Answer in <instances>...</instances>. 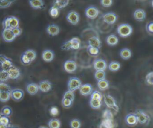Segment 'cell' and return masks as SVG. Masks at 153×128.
Returning a JSON list of instances; mask_svg holds the SVG:
<instances>
[{
	"instance_id": "6da1fadb",
	"label": "cell",
	"mask_w": 153,
	"mask_h": 128,
	"mask_svg": "<svg viewBox=\"0 0 153 128\" xmlns=\"http://www.w3.org/2000/svg\"><path fill=\"white\" fill-rule=\"evenodd\" d=\"M132 32V27L127 23L121 24L117 28V33L118 35L122 38H127L129 36Z\"/></svg>"
},
{
	"instance_id": "7a4b0ae2",
	"label": "cell",
	"mask_w": 153,
	"mask_h": 128,
	"mask_svg": "<svg viewBox=\"0 0 153 128\" xmlns=\"http://www.w3.org/2000/svg\"><path fill=\"white\" fill-rule=\"evenodd\" d=\"M2 25L4 29L9 28L12 29L15 28H17L19 26V19L14 16H10L5 18L2 22Z\"/></svg>"
},
{
	"instance_id": "3957f363",
	"label": "cell",
	"mask_w": 153,
	"mask_h": 128,
	"mask_svg": "<svg viewBox=\"0 0 153 128\" xmlns=\"http://www.w3.org/2000/svg\"><path fill=\"white\" fill-rule=\"evenodd\" d=\"M82 83L79 78L75 77H71L68 82V90L74 92L75 90L79 89Z\"/></svg>"
},
{
	"instance_id": "277c9868",
	"label": "cell",
	"mask_w": 153,
	"mask_h": 128,
	"mask_svg": "<svg viewBox=\"0 0 153 128\" xmlns=\"http://www.w3.org/2000/svg\"><path fill=\"white\" fill-rule=\"evenodd\" d=\"M103 21L108 25H114L118 19L117 15L113 12H109L102 16Z\"/></svg>"
},
{
	"instance_id": "5b68a950",
	"label": "cell",
	"mask_w": 153,
	"mask_h": 128,
	"mask_svg": "<svg viewBox=\"0 0 153 128\" xmlns=\"http://www.w3.org/2000/svg\"><path fill=\"white\" fill-rule=\"evenodd\" d=\"M104 102L106 105L109 108L114 109H116L117 111L118 109V107L117 106L115 99L110 95L106 94L104 95Z\"/></svg>"
},
{
	"instance_id": "8992f818",
	"label": "cell",
	"mask_w": 153,
	"mask_h": 128,
	"mask_svg": "<svg viewBox=\"0 0 153 128\" xmlns=\"http://www.w3.org/2000/svg\"><path fill=\"white\" fill-rule=\"evenodd\" d=\"M63 68L66 72L70 74L73 73L75 72L77 69L76 62L72 60H66L63 64Z\"/></svg>"
},
{
	"instance_id": "52a82bcc",
	"label": "cell",
	"mask_w": 153,
	"mask_h": 128,
	"mask_svg": "<svg viewBox=\"0 0 153 128\" xmlns=\"http://www.w3.org/2000/svg\"><path fill=\"white\" fill-rule=\"evenodd\" d=\"M66 20L73 25H76L79 21V15L75 11H70L66 16Z\"/></svg>"
},
{
	"instance_id": "ba28073f",
	"label": "cell",
	"mask_w": 153,
	"mask_h": 128,
	"mask_svg": "<svg viewBox=\"0 0 153 128\" xmlns=\"http://www.w3.org/2000/svg\"><path fill=\"white\" fill-rule=\"evenodd\" d=\"M85 14L88 19H94L98 16L99 10L94 6H90L85 9Z\"/></svg>"
},
{
	"instance_id": "9c48e42d",
	"label": "cell",
	"mask_w": 153,
	"mask_h": 128,
	"mask_svg": "<svg viewBox=\"0 0 153 128\" xmlns=\"http://www.w3.org/2000/svg\"><path fill=\"white\" fill-rule=\"evenodd\" d=\"M11 97L16 102L20 101L24 97V92L20 89H14L10 91Z\"/></svg>"
},
{
	"instance_id": "30bf717a",
	"label": "cell",
	"mask_w": 153,
	"mask_h": 128,
	"mask_svg": "<svg viewBox=\"0 0 153 128\" xmlns=\"http://www.w3.org/2000/svg\"><path fill=\"white\" fill-rule=\"evenodd\" d=\"M39 90L44 93L50 92L52 89V83L48 80H42L38 83Z\"/></svg>"
},
{
	"instance_id": "8fae6325",
	"label": "cell",
	"mask_w": 153,
	"mask_h": 128,
	"mask_svg": "<svg viewBox=\"0 0 153 128\" xmlns=\"http://www.w3.org/2000/svg\"><path fill=\"white\" fill-rule=\"evenodd\" d=\"M0 63L1 64L2 70L8 71V69L13 66L11 60L4 55H0Z\"/></svg>"
},
{
	"instance_id": "7c38bea8",
	"label": "cell",
	"mask_w": 153,
	"mask_h": 128,
	"mask_svg": "<svg viewBox=\"0 0 153 128\" xmlns=\"http://www.w3.org/2000/svg\"><path fill=\"white\" fill-rule=\"evenodd\" d=\"M93 67L96 71H105L107 68V63L105 60L97 59L94 61Z\"/></svg>"
},
{
	"instance_id": "4fadbf2b",
	"label": "cell",
	"mask_w": 153,
	"mask_h": 128,
	"mask_svg": "<svg viewBox=\"0 0 153 128\" xmlns=\"http://www.w3.org/2000/svg\"><path fill=\"white\" fill-rule=\"evenodd\" d=\"M79 93L82 96H88L91 95L93 92V87L90 84H82L79 89Z\"/></svg>"
},
{
	"instance_id": "5bb4252c",
	"label": "cell",
	"mask_w": 153,
	"mask_h": 128,
	"mask_svg": "<svg viewBox=\"0 0 153 128\" xmlns=\"http://www.w3.org/2000/svg\"><path fill=\"white\" fill-rule=\"evenodd\" d=\"M125 122L129 126H134L138 123L137 117L135 114L130 113L127 114L125 117Z\"/></svg>"
},
{
	"instance_id": "9a60e30c",
	"label": "cell",
	"mask_w": 153,
	"mask_h": 128,
	"mask_svg": "<svg viewBox=\"0 0 153 128\" xmlns=\"http://www.w3.org/2000/svg\"><path fill=\"white\" fill-rule=\"evenodd\" d=\"M2 38L6 42H11L16 38V36L13 33L11 29L6 28L4 29L2 32Z\"/></svg>"
},
{
	"instance_id": "2e32d148",
	"label": "cell",
	"mask_w": 153,
	"mask_h": 128,
	"mask_svg": "<svg viewBox=\"0 0 153 128\" xmlns=\"http://www.w3.org/2000/svg\"><path fill=\"white\" fill-rule=\"evenodd\" d=\"M134 114L136 115L137 122L140 124H143L148 122V116L142 110L139 109Z\"/></svg>"
},
{
	"instance_id": "e0dca14e",
	"label": "cell",
	"mask_w": 153,
	"mask_h": 128,
	"mask_svg": "<svg viewBox=\"0 0 153 128\" xmlns=\"http://www.w3.org/2000/svg\"><path fill=\"white\" fill-rule=\"evenodd\" d=\"M54 57V53L53 50L46 49L42 53V59L46 62H51Z\"/></svg>"
},
{
	"instance_id": "ac0fdd59",
	"label": "cell",
	"mask_w": 153,
	"mask_h": 128,
	"mask_svg": "<svg viewBox=\"0 0 153 128\" xmlns=\"http://www.w3.org/2000/svg\"><path fill=\"white\" fill-rule=\"evenodd\" d=\"M88 45L96 47L98 48H100L102 47V42L99 38V36L93 35L90 36L88 39Z\"/></svg>"
},
{
	"instance_id": "d6986e66",
	"label": "cell",
	"mask_w": 153,
	"mask_h": 128,
	"mask_svg": "<svg viewBox=\"0 0 153 128\" xmlns=\"http://www.w3.org/2000/svg\"><path fill=\"white\" fill-rule=\"evenodd\" d=\"M47 33L50 36H56L60 32V28L59 26L56 24H50L46 29Z\"/></svg>"
},
{
	"instance_id": "ffe728a7",
	"label": "cell",
	"mask_w": 153,
	"mask_h": 128,
	"mask_svg": "<svg viewBox=\"0 0 153 128\" xmlns=\"http://www.w3.org/2000/svg\"><path fill=\"white\" fill-rule=\"evenodd\" d=\"M7 72L8 74L9 78L11 79H17L20 75V71L19 69L13 65L8 69Z\"/></svg>"
},
{
	"instance_id": "44dd1931",
	"label": "cell",
	"mask_w": 153,
	"mask_h": 128,
	"mask_svg": "<svg viewBox=\"0 0 153 128\" xmlns=\"http://www.w3.org/2000/svg\"><path fill=\"white\" fill-rule=\"evenodd\" d=\"M133 16L135 20L138 22H143L146 18V13L142 9H137L133 13Z\"/></svg>"
},
{
	"instance_id": "7402d4cb",
	"label": "cell",
	"mask_w": 153,
	"mask_h": 128,
	"mask_svg": "<svg viewBox=\"0 0 153 128\" xmlns=\"http://www.w3.org/2000/svg\"><path fill=\"white\" fill-rule=\"evenodd\" d=\"M39 90L38 85L34 83H29L26 86V91L30 95H36Z\"/></svg>"
},
{
	"instance_id": "603a6c76",
	"label": "cell",
	"mask_w": 153,
	"mask_h": 128,
	"mask_svg": "<svg viewBox=\"0 0 153 128\" xmlns=\"http://www.w3.org/2000/svg\"><path fill=\"white\" fill-rule=\"evenodd\" d=\"M30 5L33 9H43L45 7L42 0H29Z\"/></svg>"
},
{
	"instance_id": "cb8c5ba5",
	"label": "cell",
	"mask_w": 153,
	"mask_h": 128,
	"mask_svg": "<svg viewBox=\"0 0 153 128\" xmlns=\"http://www.w3.org/2000/svg\"><path fill=\"white\" fill-rule=\"evenodd\" d=\"M106 43L110 46H115L118 43V38L114 35L111 34L106 37Z\"/></svg>"
},
{
	"instance_id": "d4e9b609",
	"label": "cell",
	"mask_w": 153,
	"mask_h": 128,
	"mask_svg": "<svg viewBox=\"0 0 153 128\" xmlns=\"http://www.w3.org/2000/svg\"><path fill=\"white\" fill-rule=\"evenodd\" d=\"M131 54H132V53H131V50L127 48H123L120 51V55L121 57L124 60L129 59L131 57Z\"/></svg>"
},
{
	"instance_id": "484cf974",
	"label": "cell",
	"mask_w": 153,
	"mask_h": 128,
	"mask_svg": "<svg viewBox=\"0 0 153 128\" xmlns=\"http://www.w3.org/2000/svg\"><path fill=\"white\" fill-rule=\"evenodd\" d=\"M71 49L78 50L81 47V40L77 37H74L71 39Z\"/></svg>"
},
{
	"instance_id": "4316f807",
	"label": "cell",
	"mask_w": 153,
	"mask_h": 128,
	"mask_svg": "<svg viewBox=\"0 0 153 128\" xmlns=\"http://www.w3.org/2000/svg\"><path fill=\"white\" fill-rule=\"evenodd\" d=\"M97 86L100 90L104 91L109 88V83L107 80L103 79L97 81Z\"/></svg>"
},
{
	"instance_id": "83f0119b",
	"label": "cell",
	"mask_w": 153,
	"mask_h": 128,
	"mask_svg": "<svg viewBox=\"0 0 153 128\" xmlns=\"http://www.w3.org/2000/svg\"><path fill=\"white\" fill-rule=\"evenodd\" d=\"M114 127L113 121L111 119L104 118L99 126V128H112Z\"/></svg>"
},
{
	"instance_id": "f1b7e54d",
	"label": "cell",
	"mask_w": 153,
	"mask_h": 128,
	"mask_svg": "<svg viewBox=\"0 0 153 128\" xmlns=\"http://www.w3.org/2000/svg\"><path fill=\"white\" fill-rule=\"evenodd\" d=\"M69 3V0H55L53 5L59 9L66 7Z\"/></svg>"
},
{
	"instance_id": "f546056e",
	"label": "cell",
	"mask_w": 153,
	"mask_h": 128,
	"mask_svg": "<svg viewBox=\"0 0 153 128\" xmlns=\"http://www.w3.org/2000/svg\"><path fill=\"white\" fill-rule=\"evenodd\" d=\"M87 51L88 54L90 56H93V57L97 56L100 53L99 48H96V47H91V46H90V45L87 46Z\"/></svg>"
},
{
	"instance_id": "4dcf8cb0",
	"label": "cell",
	"mask_w": 153,
	"mask_h": 128,
	"mask_svg": "<svg viewBox=\"0 0 153 128\" xmlns=\"http://www.w3.org/2000/svg\"><path fill=\"white\" fill-rule=\"evenodd\" d=\"M90 106L94 109H98L102 106V100L99 99H90Z\"/></svg>"
},
{
	"instance_id": "1f68e13d",
	"label": "cell",
	"mask_w": 153,
	"mask_h": 128,
	"mask_svg": "<svg viewBox=\"0 0 153 128\" xmlns=\"http://www.w3.org/2000/svg\"><path fill=\"white\" fill-rule=\"evenodd\" d=\"M11 97L10 92L2 91L0 92V101L2 102H6L9 100Z\"/></svg>"
},
{
	"instance_id": "d6a6232c",
	"label": "cell",
	"mask_w": 153,
	"mask_h": 128,
	"mask_svg": "<svg viewBox=\"0 0 153 128\" xmlns=\"http://www.w3.org/2000/svg\"><path fill=\"white\" fill-rule=\"evenodd\" d=\"M48 125L49 128H60L61 123L60 120L57 118H52L48 121Z\"/></svg>"
},
{
	"instance_id": "836d02e7",
	"label": "cell",
	"mask_w": 153,
	"mask_h": 128,
	"mask_svg": "<svg viewBox=\"0 0 153 128\" xmlns=\"http://www.w3.org/2000/svg\"><path fill=\"white\" fill-rule=\"evenodd\" d=\"M121 65L117 61H112L109 65V69L112 72H116L120 69Z\"/></svg>"
},
{
	"instance_id": "e575fe53",
	"label": "cell",
	"mask_w": 153,
	"mask_h": 128,
	"mask_svg": "<svg viewBox=\"0 0 153 128\" xmlns=\"http://www.w3.org/2000/svg\"><path fill=\"white\" fill-rule=\"evenodd\" d=\"M59 10L56 7L53 5L49 10V14L53 18H56L59 15Z\"/></svg>"
},
{
	"instance_id": "d590c367",
	"label": "cell",
	"mask_w": 153,
	"mask_h": 128,
	"mask_svg": "<svg viewBox=\"0 0 153 128\" xmlns=\"http://www.w3.org/2000/svg\"><path fill=\"white\" fill-rule=\"evenodd\" d=\"M24 53L30 59V60H31V62L33 61L36 57V53L35 50H32V49H29L27 50L26 51H25L24 52Z\"/></svg>"
},
{
	"instance_id": "8d00e7d4",
	"label": "cell",
	"mask_w": 153,
	"mask_h": 128,
	"mask_svg": "<svg viewBox=\"0 0 153 128\" xmlns=\"http://www.w3.org/2000/svg\"><path fill=\"white\" fill-rule=\"evenodd\" d=\"M106 73L105 71H96L94 73V78L97 81L105 79Z\"/></svg>"
},
{
	"instance_id": "74e56055",
	"label": "cell",
	"mask_w": 153,
	"mask_h": 128,
	"mask_svg": "<svg viewBox=\"0 0 153 128\" xmlns=\"http://www.w3.org/2000/svg\"><path fill=\"white\" fill-rule=\"evenodd\" d=\"M16 0H0V8H5L10 7Z\"/></svg>"
},
{
	"instance_id": "f35d334b",
	"label": "cell",
	"mask_w": 153,
	"mask_h": 128,
	"mask_svg": "<svg viewBox=\"0 0 153 128\" xmlns=\"http://www.w3.org/2000/svg\"><path fill=\"white\" fill-rule=\"evenodd\" d=\"M145 83L147 85H153V72L152 71L148 72L145 77Z\"/></svg>"
},
{
	"instance_id": "ab89813d",
	"label": "cell",
	"mask_w": 153,
	"mask_h": 128,
	"mask_svg": "<svg viewBox=\"0 0 153 128\" xmlns=\"http://www.w3.org/2000/svg\"><path fill=\"white\" fill-rule=\"evenodd\" d=\"M90 95H91L90 99H99V100H102V95L100 92H99L97 90L93 91Z\"/></svg>"
},
{
	"instance_id": "60d3db41",
	"label": "cell",
	"mask_w": 153,
	"mask_h": 128,
	"mask_svg": "<svg viewBox=\"0 0 153 128\" xmlns=\"http://www.w3.org/2000/svg\"><path fill=\"white\" fill-rule=\"evenodd\" d=\"M1 113L2 114V115L8 117L12 114V109L10 106H5L2 108Z\"/></svg>"
},
{
	"instance_id": "b9f144b4",
	"label": "cell",
	"mask_w": 153,
	"mask_h": 128,
	"mask_svg": "<svg viewBox=\"0 0 153 128\" xmlns=\"http://www.w3.org/2000/svg\"><path fill=\"white\" fill-rule=\"evenodd\" d=\"M81 126V123L78 119L74 118L70 122L71 128H80Z\"/></svg>"
},
{
	"instance_id": "7bdbcfd3",
	"label": "cell",
	"mask_w": 153,
	"mask_h": 128,
	"mask_svg": "<svg viewBox=\"0 0 153 128\" xmlns=\"http://www.w3.org/2000/svg\"><path fill=\"white\" fill-rule=\"evenodd\" d=\"M72 103H73V101H72L71 99L62 98V105L65 108H71L72 106Z\"/></svg>"
},
{
	"instance_id": "ee69618b",
	"label": "cell",
	"mask_w": 153,
	"mask_h": 128,
	"mask_svg": "<svg viewBox=\"0 0 153 128\" xmlns=\"http://www.w3.org/2000/svg\"><path fill=\"white\" fill-rule=\"evenodd\" d=\"M20 60H21V62L22 63V64H23L25 65H28L32 62L31 60H30V59L24 53H22V54L21 55Z\"/></svg>"
},
{
	"instance_id": "f6af8a7d",
	"label": "cell",
	"mask_w": 153,
	"mask_h": 128,
	"mask_svg": "<svg viewBox=\"0 0 153 128\" xmlns=\"http://www.w3.org/2000/svg\"><path fill=\"white\" fill-rule=\"evenodd\" d=\"M9 79L8 74L7 71L1 70L0 71V81H6Z\"/></svg>"
},
{
	"instance_id": "bcb514c9",
	"label": "cell",
	"mask_w": 153,
	"mask_h": 128,
	"mask_svg": "<svg viewBox=\"0 0 153 128\" xmlns=\"http://www.w3.org/2000/svg\"><path fill=\"white\" fill-rule=\"evenodd\" d=\"M63 98L69 99H71L72 101H74V100L75 99V95H74V92H71V91H69V90L66 91L64 93Z\"/></svg>"
},
{
	"instance_id": "7dc6e473",
	"label": "cell",
	"mask_w": 153,
	"mask_h": 128,
	"mask_svg": "<svg viewBox=\"0 0 153 128\" xmlns=\"http://www.w3.org/2000/svg\"><path fill=\"white\" fill-rule=\"evenodd\" d=\"M9 123H10V120L8 117L5 115H2L0 117V124L5 126H7L9 124Z\"/></svg>"
},
{
	"instance_id": "c3c4849f",
	"label": "cell",
	"mask_w": 153,
	"mask_h": 128,
	"mask_svg": "<svg viewBox=\"0 0 153 128\" xmlns=\"http://www.w3.org/2000/svg\"><path fill=\"white\" fill-rule=\"evenodd\" d=\"M11 90L10 87L4 83H0V92H2V91H8V92H10Z\"/></svg>"
},
{
	"instance_id": "681fc988",
	"label": "cell",
	"mask_w": 153,
	"mask_h": 128,
	"mask_svg": "<svg viewBox=\"0 0 153 128\" xmlns=\"http://www.w3.org/2000/svg\"><path fill=\"white\" fill-rule=\"evenodd\" d=\"M113 3L112 0H100L101 5L104 7H109Z\"/></svg>"
},
{
	"instance_id": "f907efd6",
	"label": "cell",
	"mask_w": 153,
	"mask_h": 128,
	"mask_svg": "<svg viewBox=\"0 0 153 128\" xmlns=\"http://www.w3.org/2000/svg\"><path fill=\"white\" fill-rule=\"evenodd\" d=\"M146 31L152 35L153 33V22L152 21L148 22L146 25Z\"/></svg>"
},
{
	"instance_id": "816d5d0a",
	"label": "cell",
	"mask_w": 153,
	"mask_h": 128,
	"mask_svg": "<svg viewBox=\"0 0 153 128\" xmlns=\"http://www.w3.org/2000/svg\"><path fill=\"white\" fill-rule=\"evenodd\" d=\"M49 112H50V114L51 115L56 116L59 114V109L56 106H53L50 108Z\"/></svg>"
},
{
	"instance_id": "f5cc1de1",
	"label": "cell",
	"mask_w": 153,
	"mask_h": 128,
	"mask_svg": "<svg viewBox=\"0 0 153 128\" xmlns=\"http://www.w3.org/2000/svg\"><path fill=\"white\" fill-rule=\"evenodd\" d=\"M71 40L69 39V41L63 44V45L61 46V49L63 50H71Z\"/></svg>"
},
{
	"instance_id": "db71d44e",
	"label": "cell",
	"mask_w": 153,
	"mask_h": 128,
	"mask_svg": "<svg viewBox=\"0 0 153 128\" xmlns=\"http://www.w3.org/2000/svg\"><path fill=\"white\" fill-rule=\"evenodd\" d=\"M13 33H14V35H15V36H18L19 35H20V34L22 33V29L19 28V27H17V28H13L11 29Z\"/></svg>"
},
{
	"instance_id": "11a10c76",
	"label": "cell",
	"mask_w": 153,
	"mask_h": 128,
	"mask_svg": "<svg viewBox=\"0 0 153 128\" xmlns=\"http://www.w3.org/2000/svg\"><path fill=\"white\" fill-rule=\"evenodd\" d=\"M103 117H104V118L112 120V115L111 112L108 109L106 111H105L104 114H103Z\"/></svg>"
},
{
	"instance_id": "9f6ffc18",
	"label": "cell",
	"mask_w": 153,
	"mask_h": 128,
	"mask_svg": "<svg viewBox=\"0 0 153 128\" xmlns=\"http://www.w3.org/2000/svg\"><path fill=\"white\" fill-rule=\"evenodd\" d=\"M0 128H7V126H5L0 124Z\"/></svg>"
},
{
	"instance_id": "6f0895ef",
	"label": "cell",
	"mask_w": 153,
	"mask_h": 128,
	"mask_svg": "<svg viewBox=\"0 0 153 128\" xmlns=\"http://www.w3.org/2000/svg\"><path fill=\"white\" fill-rule=\"evenodd\" d=\"M39 128H47V127L45 126H40Z\"/></svg>"
},
{
	"instance_id": "680465c9",
	"label": "cell",
	"mask_w": 153,
	"mask_h": 128,
	"mask_svg": "<svg viewBox=\"0 0 153 128\" xmlns=\"http://www.w3.org/2000/svg\"><path fill=\"white\" fill-rule=\"evenodd\" d=\"M2 114H1V113H0V117H1V116H2Z\"/></svg>"
}]
</instances>
